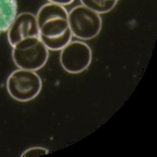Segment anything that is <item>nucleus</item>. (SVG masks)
Segmentation results:
<instances>
[{
	"label": "nucleus",
	"instance_id": "9",
	"mask_svg": "<svg viewBox=\"0 0 157 157\" xmlns=\"http://www.w3.org/2000/svg\"><path fill=\"white\" fill-rule=\"evenodd\" d=\"M41 41L44 43V45L48 48V50H62L63 48L67 44H69L71 42V39H72V33L71 30H67L65 34H63L61 36H57V37H42L40 36Z\"/></svg>",
	"mask_w": 157,
	"mask_h": 157
},
{
	"label": "nucleus",
	"instance_id": "2",
	"mask_svg": "<svg viewBox=\"0 0 157 157\" xmlns=\"http://www.w3.org/2000/svg\"><path fill=\"white\" fill-rule=\"evenodd\" d=\"M6 89L14 100L28 102L40 94L42 90V79L36 71L17 69L8 76Z\"/></svg>",
	"mask_w": 157,
	"mask_h": 157
},
{
	"label": "nucleus",
	"instance_id": "13",
	"mask_svg": "<svg viewBox=\"0 0 157 157\" xmlns=\"http://www.w3.org/2000/svg\"><path fill=\"white\" fill-rule=\"evenodd\" d=\"M101 1H115V2H118L119 0H101Z\"/></svg>",
	"mask_w": 157,
	"mask_h": 157
},
{
	"label": "nucleus",
	"instance_id": "7",
	"mask_svg": "<svg viewBox=\"0 0 157 157\" xmlns=\"http://www.w3.org/2000/svg\"><path fill=\"white\" fill-rule=\"evenodd\" d=\"M17 15V0H0V35L10 29Z\"/></svg>",
	"mask_w": 157,
	"mask_h": 157
},
{
	"label": "nucleus",
	"instance_id": "6",
	"mask_svg": "<svg viewBox=\"0 0 157 157\" xmlns=\"http://www.w3.org/2000/svg\"><path fill=\"white\" fill-rule=\"evenodd\" d=\"M52 19H67V8L62 5H57L54 2H47L40 7L36 14V20L39 28L45 23L47 21H50Z\"/></svg>",
	"mask_w": 157,
	"mask_h": 157
},
{
	"label": "nucleus",
	"instance_id": "3",
	"mask_svg": "<svg viewBox=\"0 0 157 157\" xmlns=\"http://www.w3.org/2000/svg\"><path fill=\"white\" fill-rule=\"evenodd\" d=\"M67 23L72 36L80 40H92L98 36L102 27L100 14L83 5L67 12Z\"/></svg>",
	"mask_w": 157,
	"mask_h": 157
},
{
	"label": "nucleus",
	"instance_id": "10",
	"mask_svg": "<svg viewBox=\"0 0 157 157\" xmlns=\"http://www.w3.org/2000/svg\"><path fill=\"white\" fill-rule=\"evenodd\" d=\"M80 2L83 6L97 12L98 14L112 11L114 6L117 5L115 1H101V0H80Z\"/></svg>",
	"mask_w": 157,
	"mask_h": 157
},
{
	"label": "nucleus",
	"instance_id": "8",
	"mask_svg": "<svg viewBox=\"0 0 157 157\" xmlns=\"http://www.w3.org/2000/svg\"><path fill=\"white\" fill-rule=\"evenodd\" d=\"M40 36L42 37H57L65 34L69 28V23L67 19H52L50 21H47L39 28Z\"/></svg>",
	"mask_w": 157,
	"mask_h": 157
},
{
	"label": "nucleus",
	"instance_id": "5",
	"mask_svg": "<svg viewBox=\"0 0 157 157\" xmlns=\"http://www.w3.org/2000/svg\"><path fill=\"white\" fill-rule=\"evenodd\" d=\"M35 36H40L39 25L36 15L30 12H22L17 14L10 29L7 30L8 43L12 47H14L21 40Z\"/></svg>",
	"mask_w": 157,
	"mask_h": 157
},
{
	"label": "nucleus",
	"instance_id": "1",
	"mask_svg": "<svg viewBox=\"0 0 157 157\" xmlns=\"http://www.w3.org/2000/svg\"><path fill=\"white\" fill-rule=\"evenodd\" d=\"M12 48V59L19 69L37 71L44 67L49 57V50L40 36L23 39Z\"/></svg>",
	"mask_w": 157,
	"mask_h": 157
},
{
	"label": "nucleus",
	"instance_id": "4",
	"mask_svg": "<svg viewBox=\"0 0 157 157\" xmlns=\"http://www.w3.org/2000/svg\"><path fill=\"white\" fill-rule=\"evenodd\" d=\"M92 62V50L83 41H71L59 54V63L69 73L77 75L85 71Z\"/></svg>",
	"mask_w": 157,
	"mask_h": 157
},
{
	"label": "nucleus",
	"instance_id": "11",
	"mask_svg": "<svg viewBox=\"0 0 157 157\" xmlns=\"http://www.w3.org/2000/svg\"><path fill=\"white\" fill-rule=\"evenodd\" d=\"M49 154V150L45 149V148H42V147H33V148H29L26 151L23 152L21 156L22 157H37L41 156V155H47Z\"/></svg>",
	"mask_w": 157,
	"mask_h": 157
},
{
	"label": "nucleus",
	"instance_id": "12",
	"mask_svg": "<svg viewBox=\"0 0 157 157\" xmlns=\"http://www.w3.org/2000/svg\"><path fill=\"white\" fill-rule=\"evenodd\" d=\"M75 0H48V2H54V4H57V5H62V6H67L71 5Z\"/></svg>",
	"mask_w": 157,
	"mask_h": 157
}]
</instances>
